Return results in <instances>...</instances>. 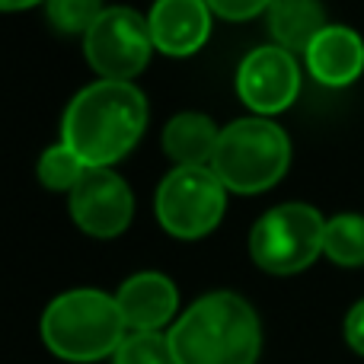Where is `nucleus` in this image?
Segmentation results:
<instances>
[{
  "label": "nucleus",
  "mask_w": 364,
  "mask_h": 364,
  "mask_svg": "<svg viewBox=\"0 0 364 364\" xmlns=\"http://www.w3.org/2000/svg\"><path fill=\"white\" fill-rule=\"evenodd\" d=\"M147 128V96L134 83L96 80L70 100L61 122L68 144L90 170H109L141 141Z\"/></svg>",
  "instance_id": "obj_1"
},
{
  "label": "nucleus",
  "mask_w": 364,
  "mask_h": 364,
  "mask_svg": "<svg viewBox=\"0 0 364 364\" xmlns=\"http://www.w3.org/2000/svg\"><path fill=\"white\" fill-rule=\"evenodd\" d=\"M166 336L176 364H256L262 352L256 310L233 291L198 297Z\"/></svg>",
  "instance_id": "obj_2"
},
{
  "label": "nucleus",
  "mask_w": 364,
  "mask_h": 364,
  "mask_svg": "<svg viewBox=\"0 0 364 364\" xmlns=\"http://www.w3.org/2000/svg\"><path fill=\"white\" fill-rule=\"evenodd\" d=\"M42 342L51 355L70 364L112 358L125 339V316L115 294L93 288L64 291L42 314Z\"/></svg>",
  "instance_id": "obj_3"
},
{
  "label": "nucleus",
  "mask_w": 364,
  "mask_h": 364,
  "mask_svg": "<svg viewBox=\"0 0 364 364\" xmlns=\"http://www.w3.org/2000/svg\"><path fill=\"white\" fill-rule=\"evenodd\" d=\"M291 166V141L282 125L262 115L237 119L220 128L211 157L214 176L224 188L240 195H256L272 188Z\"/></svg>",
  "instance_id": "obj_4"
},
{
  "label": "nucleus",
  "mask_w": 364,
  "mask_h": 364,
  "mask_svg": "<svg viewBox=\"0 0 364 364\" xmlns=\"http://www.w3.org/2000/svg\"><path fill=\"white\" fill-rule=\"evenodd\" d=\"M326 220L314 205L288 201L256 220L250 233V256L269 275H297L323 252Z\"/></svg>",
  "instance_id": "obj_5"
},
{
  "label": "nucleus",
  "mask_w": 364,
  "mask_h": 364,
  "mask_svg": "<svg viewBox=\"0 0 364 364\" xmlns=\"http://www.w3.org/2000/svg\"><path fill=\"white\" fill-rule=\"evenodd\" d=\"M157 220L179 240H198L220 224L227 188L211 166H176L157 186Z\"/></svg>",
  "instance_id": "obj_6"
},
{
  "label": "nucleus",
  "mask_w": 364,
  "mask_h": 364,
  "mask_svg": "<svg viewBox=\"0 0 364 364\" xmlns=\"http://www.w3.org/2000/svg\"><path fill=\"white\" fill-rule=\"evenodd\" d=\"M83 55L102 80L132 83L154 55L151 26L132 6H106L83 36Z\"/></svg>",
  "instance_id": "obj_7"
},
{
  "label": "nucleus",
  "mask_w": 364,
  "mask_h": 364,
  "mask_svg": "<svg viewBox=\"0 0 364 364\" xmlns=\"http://www.w3.org/2000/svg\"><path fill=\"white\" fill-rule=\"evenodd\" d=\"M237 93L256 115H278L301 93V68L282 45H262L240 61Z\"/></svg>",
  "instance_id": "obj_8"
},
{
  "label": "nucleus",
  "mask_w": 364,
  "mask_h": 364,
  "mask_svg": "<svg viewBox=\"0 0 364 364\" xmlns=\"http://www.w3.org/2000/svg\"><path fill=\"white\" fill-rule=\"evenodd\" d=\"M70 218L96 240L119 237L134 218L132 186L112 170H87L70 192Z\"/></svg>",
  "instance_id": "obj_9"
},
{
  "label": "nucleus",
  "mask_w": 364,
  "mask_h": 364,
  "mask_svg": "<svg viewBox=\"0 0 364 364\" xmlns=\"http://www.w3.org/2000/svg\"><path fill=\"white\" fill-rule=\"evenodd\" d=\"M154 48L170 58L195 55L211 36V6L205 0H157L147 13Z\"/></svg>",
  "instance_id": "obj_10"
},
{
  "label": "nucleus",
  "mask_w": 364,
  "mask_h": 364,
  "mask_svg": "<svg viewBox=\"0 0 364 364\" xmlns=\"http://www.w3.org/2000/svg\"><path fill=\"white\" fill-rule=\"evenodd\" d=\"M119 310L132 333H160L179 307V291L160 272H138L115 291Z\"/></svg>",
  "instance_id": "obj_11"
},
{
  "label": "nucleus",
  "mask_w": 364,
  "mask_h": 364,
  "mask_svg": "<svg viewBox=\"0 0 364 364\" xmlns=\"http://www.w3.org/2000/svg\"><path fill=\"white\" fill-rule=\"evenodd\" d=\"M304 61L323 87H348L364 70V38L348 26H326L304 51Z\"/></svg>",
  "instance_id": "obj_12"
},
{
  "label": "nucleus",
  "mask_w": 364,
  "mask_h": 364,
  "mask_svg": "<svg viewBox=\"0 0 364 364\" xmlns=\"http://www.w3.org/2000/svg\"><path fill=\"white\" fill-rule=\"evenodd\" d=\"M220 128L201 112H179L164 128V154L176 166H211Z\"/></svg>",
  "instance_id": "obj_13"
},
{
  "label": "nucleus",
  "mask_w": 364,
  "mask_h": 364,
  "mask_svg": "<svg viewBox=\"0 0 364 364\" xmlns=\"http://www.w3.org/2000/svg\"><path fill=\"white\" fill-rule=\"evenodd\" d=\"M269 32L284 51H307L310 42L326 29V10L320 0H272Z\"/></svg>",
  "instance_id": "obj_14"
},
{
  "label": "nucleus",
  "mask_w": 364,
  "mask_h": 364,
  "mask_svg": "<svg viewBox=\"0 0 364 364\" xmlns=\"http://www.w3.org/2000/svg\"><path fill=\"white\" fill-rule=\"evenodd\" d=\"M323 252L342 269L364 265V214H336V218H329Z\"/></svg>",
  "instance_id": "obj_15"
},
{
  "label": "nucleus",
  "mask_w": 364,
  "mask_h": 364,
  "mask_svg": "<svg viewBox=\"0 0 364 364\" xmlns=\"http://www.w3.org/2000/svg\"><path fill=\"white\" fill-rule=\"evenodd\" d=\"M90 166L68 144H55L38 157V182L51 192H74Z\"/></svg>",
  "instance_id": "obj_16"
},
{
  "label": "nucleus",
  "mask_w": 364,
  "mask_h": 364,
  "mask_svg": "<svg viewBox=\"0 0 364 364\" xmlns=\"http://www.w3.org/2000/svg\"><path fill=\"white\" fill-rule=\"evenodd\" d=\"M48 23L64 36H87L90 26L102 16V0H45Z\"/></svg>",
  "instance_id": "obj_17"
},
{
  "label": "nucleus",
  "mask_w": 364,
  "mask_h": 364,
  "mask_svg": "<svg viewBox=\"0 0 364 364\" xmlns=\"http://www.w3.org/2000/svg\"><path fill=\"white\" fill-rule=\"evenodd\" d=\"M112 364H176L170 336L164 333H128L115 348Z\"/></svg>",
  "instance_id": "obj_18"
},
{
  "label": "nucleus",
  "mask_w": 364,
  "mask_h": 364,
  "mask_svg": "<svg viewBox=\"0 0 364 364\" xmlns=\"http://www.w3.org/2000/svg\"><path fill=\"white\" fill-rule=\"evenodd\" d=\"M211 6V13L230 19V23H243V19H252L259 13H269L272 0H205Z\"/></svg>",
  "instance_id": "obj_19"
},
{
  "label": "nucleus",
  "mask_w": 364,
  "mask_h": 364,
  "mask_svg": "<svg viewBox=\"0 0 364 364\" xmlns=\"http://www.w3.org/2000/svg\"><path fill=\"white\" fill-rule=\"evenodd\" d=\"M346 342L364 358V301H358L346 316Z\"/></svg>",
  "instance_id": "obj_20"
},
{
  "label": "nucleus",
  "mask_w": 364,
  "mask_h": 364,
  "mask_svg": "<svg viewBox=\"0 0 364 364\" xmlns=\"http://www.w3.org/2000/svg\"><path fill=\"white\" fill-rule=\"evenodd\" d=\"M36 4H45V0H0V13H13V10H29Z\"/></svg>",
  "instance_id": "obj_21"
}]
</instances>
